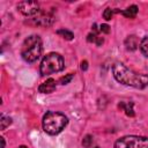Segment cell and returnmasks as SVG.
<instances>
[{
  "instance_id": "obj_9",
  "label": "cell",
  "mask_w": 148,
  "mask_h": 148,
  "mask_svg": "<svg viewBox=\"0 0 148 148\" xmlns=\"http://www.w3.org/2000/svg\"><path fill=\"white\" fill-rule=\"evenodd\" d=\"M125 46L127 51H134L139 46V39L135 35H131L125 39Z\"/></svg>"
},
{
  "instance_id": "obj_10",
  "label": "cell",
  "mask_w": 148,
  "mask_h": 148,
  "mask_svg": "<svg viewBox=\"0 0 148 148\" xmlns=\"http://www.w3.org/2000/svg\"><path fill=\"white\" fill-rule=\"evenodd\" d=\"M138 6H135V5H132V6H130V7H127L126 9H123V10H120V13L125 16V17H127V18H134L135 16H136V14H138Z\"/></svg>"
},
{
  "instance_id": "obj_19",
  "label": "cell",
  "mask_w": 148,
  "mask_h": 148,
  "mask_svg": "<svg viewBox=\"0 0 148 148\" xmlns=\"http://www.w3.org/2000/svg\"><path fill=\"white\" fill-rule=\"evenodd\" d=\"M87 68H88V61L87 60H83L81 62V69L82 71H87Z\"/></svg>"
},
{
  "instance_id": "obj_8",
  "label": "cell",
  "mask_w": 148,
  "mask_h": 148,
  "mask_svg": "<svg viewBox=\"0 0 148 148\" xmlns=\"http://www.w3.org/2000/svg\"><path fill=\"white\" fill-rule=\"evenodd\" d=\"M54 90H56V80L51 77L44 81L43 83H40L38 87V91L42 94H51Z\"/></svg>"
},
{
  "instance_id": "obj_18",
  "label": "cell",
  "mask_w": 148,
  "mask_h": 148,
  "mask_svg": "<svg viewBox=\"0 0 148 148\" xmlns=\"http://www.w3.org/2000/svg\"><path fill=\"white\" fill-rule=\"evenodd\" d=\"M99 31L104 32V34H109L110 32V27L108 24H101L99 25Z\"/></svg>"
},
{
  "instance_id": "obj_12",
  "label": "cell",
  "mask_w": 148,
  "mask_h": 148,
  "mask_svg": "<svg viewBox=\"0 0 148 148\" xmlns=\"http://www.w3.org/2000/svg\"><path fill=\"white\" fill-rule=\"evenodd\" d=\"M139 47H140L141 53H142L145 57L148 58V36H146V37H143V38L141 39V42H140V44H139Z\"/></svg>"
},
{
  "instance_id": "obj_21",
  "label": "cell",
  "mask_w": 148,
  "mask_h": 148,
  "mask_svg": "<svg viewBox=\"0 0 148 148\" xmlns=\"http://www.w3.org/2000/svg\"><path fill=\"white\" fill-rule=\"evenodd\" d=\"M18 148H28V147H27V146H23V145H22V146H20Z\"/></svg>"
},
{
  "instance_id": "obj_3",
  "label": "cell",
  "mask_w": 148,
  "mask_h": 148,
  "mask_svg": "<svg viewBox=\"0 0 148 148\" xmlns=\"http://www.w3.org/2000/svg\"><path fill=\"white\" fill-rule=\"evenodd\" d=\"M42 51L43 44L40 37L37 35H31L24 39L21 47V56L27 62H34L40 57Z\"/></svg>"
},
{
  "instance_id": "obj_14",
  "label": "cell",
  "mask_w": 148,
  "mask_h": 148,
  "mask_svg": "<svg viewBox=\"0 0 148 148\" xmlns=\"http://www.w3.org/2000/svg\"><path fill=\"white\" fill-rule=\"evenodd\" d=\"M10 124H12V118L1 114V117H0V128L1 130H6V127L9 126Z\"/></svg>"
},
{
  "instance_id": "obj_15",
  "label": "cell",
  "mask_w": 148,
  "mask_h": 148,
  "mask_svg": "<svg viewBox=\"0 0 148 148\" xmlns=\"http://www.w3.org/2000/svg\"><path fill=\"white\" fill-rule=\"evenodd\" d=\"M92 142H94V138H92L90 134H87V135L83 138V140H82V146H83L84 148H91Z\"/></svg>"
},
{
  "instance_id": "obj_17",
  "label": "cell",
  "mask_w": 148,
  "mask_h": 148,
  "mask_svg": "<svg viewBox=\"0 0 148 148\" xmlns=\"http://www.w3.org/2000/svg\"><path fill=\"white\" fill-rule=\"evenodd\" d=\"M72 79H73V74H72V73H69V74H67L66 76L60 77L59 83H60V84H67V83H69V82L72 81Z\"/></svg>"
},
{
  "instance_id": "obj_6",
  "label": "cell",
  "mask_w": 148,
  "mask_h": 148,
  "mask_svg": "<svg viewBox=\"0 0 148 148\" xmlns=\"http://www.w3.org/2000/svg\"><path fill=\"white\" fill-rule=\"evenodd\" d=\"M17 9L25 16H30L31 18L36 16L39 12V3L37 1H21L17 5Z\"/></svg>"
},
{
  "instance_id": "obj_1",
  "label": "cell",
  "mask_w": 148,
  "mask_h": 148,
  "mask_svg": "<svg viewBox=\"0 0 148 148\" xmlns=\"http://www.w3.org/2000/svg\"><path fill=\"white\" fill-rule=\"evenodd\" d=\"M113 77L121 84L130 86L136 89H143L148 86V75L135 73L127 68L121 62H116L112 67Z\"/></svg>"
},
{
  "instance_id": "obj_16",
  "label": "cell",
  "mask_w": 148,
  "mask_h": 148,
  "mask_svg": "<svg viewBox=\"0 0 148 148\" xmlns=\"http://www.w3.org/2000/svg\"><path fill=\"white\" fill-rule=\"evenodd\" d=\"M113 13H114L113 9H111V8H106V9L103 12V17H104L106 21H110V20L112 18V16H113Z\"/></svg>"
},
{
  "instance_id": "obj_7",
  "label": "cell",
  "mask_w": 148,
  "mask_h": 148,
  "mask_svg": "<svg viewBox=\"0 0 148 148\" xmlns=\"http://www.w3.org/2000/svg\"><path fill=\"white\" fill-rule=\"evenodd\" d=\"M34 21L35 24L37 25H42V27H50L53 24L54 22V15L51 13V12H46V10H43L40 9V12L31 18Z\"/></svg>"
},
{
  "instance_id": "obj_11",
  "label": "cell",
  "mask_w": 148,
  "mask_h": 148,
  "mask_svg": "<svg viewBox=\"0 0 148 148\" xmlns=\"http://www.w3.org/2000/svg\"><path fill=\"white\" fill-rule=\"evenodd\" d=\"M119 109L124 110L125 113L130 117H134V110H133V102H120L119 103Z\"/></svg>"
},
{
  "instance_id": "obj_5",
  "label": "cell",
  "mask_w": 148,
  "mask_h": 148,
  "mask_svg": "<svg viewBox=\"0 0 148 148\" xmlns=\"http://www.w3.org/2000/svg\"><path fill=\"white\" fill-rule=\"evenodd\" d=\"M114 148H148V138L126 135L114 142Z\"/></svg>"
},
{
  "instance_id": "obj_22",
  "label": "cell",
  "mask_w": 148,
  "mask_h": 148,
  "mask_svg": "<svg viewBox=\"0 0 148 148\" xmlns=\"http://www.w3.org/2000/svg\"><path fill=\"white\" fill-rule=\"evenodd\" d=\"M94 148H99V147H98V146H96V147H94Z\"/></svg>"
},
{
  "instance_id": "obj_2",
  "label": "cell",
  "mask_w": 148,
  "mask_h": 148,
  "mask_svg": "<svg viewBox=\"0 0 148 148\" xmlns=\"http://www.w3.org/2000/svg\"><path fill=\"white\" fill-rule=\"evenodd\" d=\"M67 124H68V118L64 113L57 111L46 112L42 120L43 130L45 131V133L50 135L59 134L67 126Z\"/></svg>"
},
{
  "instance_id": "obj_20",
  "label": "cell",
  "mask_w": 148,
  "mask_h": 148,
  "mask_svg": "<svg viewBox=\"0 0 148 148\" xmlns=\"http://www.w3.org/2000/svg\"><path fill=\"white\" fill-rule=\"evenodd\" d=\"M1 139V142H2V148H5V146H6V143H5V139L3 138H0Z\"/></svg>"
},
{
  "instance_id": "obj_4",
  "label": "cell",
  "mask_w": 148,
  "mask_h": 148,
  "mask_svg": "<svg viewBox=\"0 0 148 148\" xmlns=\"http://www.w3.org/2000/svg\"><path fill=\"white\" fill-rule=\"evenodd\" d=\"M64 67H65V62L62 56L56 52H51L43 58L39 66V73L42 76H47L53 73L62 71Z\"/></svg>"
},
{
  "instance_id": "obj_13",
  "label": "cell",
  "mask_w": 148,
  "mask_h": 148,
  "mask_svg": "<svg viewBox=\"0 0 148 148\" xmlns=\"http://www.w3.org/2000/svg\"><path fill=\"white\" fill-rule=\"evenodd\" d=\"M57 34H58L59 36H61L62 38L67 39V40H72V39L74 38V34H73L72 31L67 30V29H60V30L57 31Z\"/></svg>"
}]
</instances>
